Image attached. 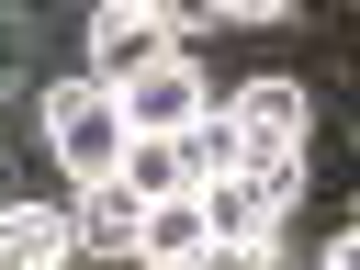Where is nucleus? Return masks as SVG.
I'll use <instances>...</instances> for the list:
<instances>
[{"label": "nucleus", "mask_w": 360, "mask_h": 270, "mask_svg": "<svg viewBox=\"0 0 360 270\" xmlns=\"http://www.w3.org/2000/svg\"><path fill=\"white\" fill-rule=\"evenodd\" d=\"M225 135H236V169L304 158V90H292V79H248V90L225 101Z\"/></svg>", "instance_id": "nucleus-3"}, {"label": "nucleus", "mask_w": 360, "mask_h": 270, "mask_svg": "<svg viewBox=\"0 0 360 270\" xmlns=\"http://www.w3.org/2000/svg\"><path fill=\"white\" fill-rule=\"evenodd\" d=\"M45 146L68 158V180H112V169H124L112 79H56V90H45Z\"/></svg>", "instance_id": "nucleus-1"}, {"label": "nucleus", "mask_w": 360, "mask_h": 270, "mask_svg": "<svg viewBox=\"0 0 360 270\" xmlns=\"http://www.w3.org/2000/svg\"><path fill=\"white\" fill-rule=\"evenodd\" d=\"M135 202H169V191H191V169H180V135H124V169H112Z\"/></svg>", "instance_id": "nucleus-9"}, {"label": "nucleus", "mask_w": 360, "mask_h": 270, "mask_svg": "<svg viewBox=\"0 0 360 270\" xmlns=\"http://www.w3.org/2000/svg\"><path fill=\"white\" fill-rule=\"evenodd\" d=\"M135 191L124 180H79V202H68V236H90V248H135Z\"/></svg>", "instance_id": "nucleus-8"}, {"label": "nucleus", "mask_w": 360, "mask_h": 270, "mask_svg": "<svg viewBox=\"0 0 360 270\" xmlns=\"http://www.w3.org/2000/svg\"><path fill=\"white\" fill-rule=\"evenodd\" d=\"M146 56H169L158 0H101V22H90V79H124V68H146Z\"/></svg>", "instance_id": "nucleus-5"}, {"label": "nucleus", "mask_w": 360, "mask_h": 270, "mask_svg": "<svg viewBox=\"0 0 360 270\" xmlns=\"http://www.w3.org/2000/svg\"><path fill=\"white\" fill-rule=\"evenodd\" d=\"M191 202H202V236H281V202L259 169H214V180H191Z\"/></svg>", "instance_id": "nucleus-4"}, {"label": "nucleus", "mask_w": 360, "mask_h": 270, "mask_svg": "<svg viewBox=\"0 0 360 270\" xmlns=\"http://www.w3.org/2000/svg\"><path fill=\"white\" fill-rule=\"evenodd\" d=\"M112 112H124V135H180L191 112H214V101H202V68H191V45H169V56L124 68V79H112Z\"/></svg>", "instance_id": "nucleus-2"}, {"label": "nucleus", "mask_w": 360, "mask_h": 270, "mask_svg": "<svg viewBox=\"0 0 360 270\" xmlns=\"http://www.w3.org/2000/svg\"><path fill=\"white\" fill-rule=\"evenodd\" d=\"M68 214H45V202H11L0 214V270H68Z\"/></svg>", "instance_id": "nucleus-7"}, {"label": "nucleus", "mask_w": 360, "mask_h": 270, "mask_svg": "<svg viewBox=\"0 0 360 270\" xmlns=\"http://www.w3.org/2000/svg\"><path fill=\"white\" fill-rule=\"evenodd\" d=\"M191 270H281V236H202Z\"/></svg>", "instance_id": "nucleus-10"}, {"label": "nucleus", "mask_w": 360, "mask_h": 270, "mask_svg": "<svg viewBox=\"0 0 360 270\" xmlns=\"http://www.w3.org/2000/svg\"><path fill=\"white\" fill-rule=\"evenodd\" d=\"M191 248H202V202H191V191H169V202L135 214V259H146V270H191Z\"/></svg>", "instance_id": "nucleus-6"}, {"label": "nucleus", "mask_w": 360, "mask_h": 270, "mask_svg": "<svg viewBox=\"0 0 360 270\" xmlns=\"http://www.w3.org/2000/svg\"><path fill=\"white\" fill-rule=\"evenodd\" d=\"M225 11H248V22H270V11H292V0H225Z\"/></svg>", "instance_id": "nucleus-11"}, {"label": "nucleus", "mask_w": 360, "mask_h": 270, "mask_svg": "<svg viewBox=\"0 0 360 270\" xmlns=\"http://www.w3.org/2000/svg\"><path fill=\"white\" fill-rule=\"evenodd\" d=\"M315 270H360V248H326V259H315Z\"/></svg>", "instance_id": "nucleus-12"}]
</instances>
